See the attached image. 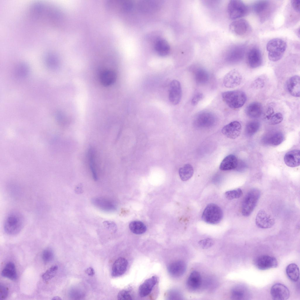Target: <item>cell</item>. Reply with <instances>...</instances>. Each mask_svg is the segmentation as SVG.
Masks as SVG:
<instances>
[{"label": "cell", "mask_w": 300, "mask_h": 300, "mask_svg": "<svg viewBox=\"0 0 300 300\" xmlns=\"http://www.w3.org/2000/svg\"><path fill=\"white\" fill-rule=\"evenodd\" d=\"M128 265V262L125 258L120 257L117 259L112 265V276L117 277L123 274L127 270Z\"/></svg>", "instance_id": "cell-19"}, {"label": "cell", "mask_w": 300, "mask_h": 300, "mask_svg": "<svg viewBox=\"0 0 300 300\" xmlns=\"http://www.w3.org/2000/svg\"><path fill=\"white\" fill-rule=\"evenodd\" d=\"M213 240L210 238H207L200 241L199 244L203 248L207 249L210 248L214 244Z\"/></svg>", "instance_id": "cell-44"}, {"label": "cell", "mask_w": 300, "mask_h": 300, "mask_svg": "<svg viewBox=\"0 0 300 300\" xmlns=\"http://www.w3.org/2000/svg\"><path fill=\"white\" fill-rule=\"evenodd\" d=\"M287 88L289 93L295 97L300 96V78L297 75L291 77L287 83Z\"/></svg>", "instance_id": "cell-22"}, {"label": "cell", "mask_w": 300, "mask_h": 300, "mask_svg": "<svg viewBox=\"0 0 300 300\" xmlns=\"http://www.w3.org/2000/svg\"><path fill=\"white\" fill-rule=\"evenodd\" d=\"M254 265L258 269L261 270H265L277 267L278 262L274 257L267 255H263L256 258L254 261Z\"/></svg>", "instance_id": "cell-7"}, {"label": "cell", "mask_w": 300, "mask_h": 300, "mask_svg": "<svg viewBox=\"0 0 300 300\" xmlns=\"http://www.w3.org/2000/svg\"><path fill=\"white\" fill-rule=\"evenodd\" d=\"M269 7V3L268 1L261 0L257 1L253 6L254 12L259 15H262L266 12Z\"/></svg>", "instance_id": "cell-35"}, {"label": "cell", "mask_w": 300, "mask_h": 300, "mask_svg": "<svg viewBox=\"0 0 300 300\" xmlns=\"http://www.w3.org/2000/svg\"><path fill=\"white\" fill-rule=\"evenodd\" d=\"M93 203L98 208L107 211L114 210L116 209L114 203L111 201L102 197H97L92 200Z\"/></svg>", "instance_id": "cell-24"}, {"label": "cell", "mask_w": 300, "mask_h": 300, "mask_svg": "<svg viewBox=\"0 0 300 300\" xmlns=\"http://www.w3.org/2000/svg\"><path fill=\"white\" fill-rule=\"evenodd\" d=\"M283 119V116L281 113H274L265 121L269 124L274 125L281 123Z\"/></svg>", "instance_id": "cell-38"}, {"label": "cell", "mask_w": 300, "mask_h": 300, "mask_svg": "<svg viewBox=\"0 0 300 300\" xmlns=\"http://www.w3.org/2000/svg\"><path fill=\"white\" fill-rule=\"evenodd\" d=\"M241 130V124L238 121H234L225 126L222 132L227 138L235 139L240 135Z\"/></svg>", "instance_id": "cell-14"}, {"label": "cell", "mask_w": 300, "mask_h": 300, "mask_svg": "<svg viewBox=\"0 0 300 300\" xmlns=\"http://www.w3.org/2000/svg\"><path fill=\"white\" fill-rule=\"evenodd\" d=\"M260 192L258 189L253 188L246 194L243 200L241 208L242 214L249 216L255 209L260 198Z\"/></svg>", "instance_id": "cell-4"}, {"label": "cell", "mask_w": 300, "mask_h": 300, "mask_svg": "<svg viewBox=\"0 0 300 300\" xmlns=\"http://www.w3.org/2000/svg\"><path fill=\"white\" fill-rule=\"evenodd\" d=\"M229 28L234 34L239 36L247 35L250 30V26L248 22L243 19H236L230 24Z\"/></svg>", "instance_id": "cell-8"}, {"label": "cell", "mask_w": 300, "mask_h": 300, "mask_svg": "<svg viewBox=\"0 0 300 300\" xmlns=\"http://www.w3.org/2000/svg\"><path fill=\"white\" fill-rule=\"evenodd\" d=\"M157 281V278L155 276L146 280L139 287V296L141 297H144L148 295L151 292Z\"/></svg>", "instance_id": "cell-20"}, {"label": "cell", "mask_w": 300, "mask_h": 300, "mask_svg": "<svg viewBox=\"0 0 300 300\" xmlns=\"http://www.w3.org/2000/svg\"><path fill=\"white\" fill-rule=\"evenodd\" d=\"M194 76L196 83L203 85L207 83L209 80V75L207 71L202 68L197 69L195 72Z\"/></svg>", "instance_id": "cell-32"}, {"label": "cell", "mask_w": 300, "mask_h": 300, "mask_svg": "<svg viewBox=\"0 0 300 300\" xmlns=\"http://www.w3.org/2000/svg\"><path fill=\"white\" fill-rule=\"evenodd\" d=\"M260 127V124L258 121L254 120L250 122L246 126V133L248 136H252L258 131Z\"/></svg>", "instance_id": "cell-36"}, {"label": "cell", "mask_w": 300, "mask_h": 300, "mask_svg": "<svg viewBox=\"0 0 300 300\" xmlns=\"http://www.w3.org/2000/svg\"><path fill=\"white\" fill-rule=\"evenodd\" d=\"M292 6L293 9L297 12H300V1L292 0L291 1Z\"/></svg>", "instance_id": "cell-48"}, {"label": "cell", "mask_w": 300, "mask_h": 300, "mask_svg": "<svg viewBox=\"0 0 300 300\" xmlns=\"http://www.w3.org/2000/svg\"><path fill=\"white\" fill-rule=\"evenodd\" d=\"M23 223V219L21 214L16 212H12L8 215L5 221L4 231L9 235L17 234L21 231Z\"/></svg>", "instance_id": "cell-2"}, {"label": "cell", "mask_w": 300, "mask_h": 300, "mask_svg": "<svg viewBox=\"0 0 300 300\" xmlns=\"http://www.w3.org/2000/svg\"><path fill=\"white\" fill-rule=\"evenodd\" d=\"M244 47L241 45L234 46L227 52L226 56V60L230 62H236L241 60L245 53Z\"/></svg>", "instance_id": "cell-15"}, {"label": "cell", "mask_w": 300, "mask_h": 300, "mask_svg": "<svg viewBox=\"0 0 300 300\" xmlns=\"http://www.w3.org/2000/svg\"><path fill=\"white\" fill-rule=\"evenodd\" d=\"M245 112L246 115L251 118H258L262 113V105L258 102H252L246 107L245 109Z\"/></svg>", "instance_id": "cell-23"}, {"label": "cell", "mask_w": 300, "mask_h": 300, "mask_svg": "<svg viewBox=\"0 0 300 300\" xmlns=\"http://www.w3.org/2000/svg\"><path fill=\"white\" fill-rule=\"evenodd\" d=\"M116 79L115 73L111 70L104 71L100 73V80L101 83L105 86H108L113 83Z\"/></svg>", "instance_id": "cell-27"}, {"label": "cell", "mask_w": 300, "mask_h": 300, "mask_svg": "<svg viewBox=\"0 0 300 300\" xmlns=\"http://www.w3.org/2000/svg\"><path fill=\"white\" fill-rule=\"evenodd\" d=\"M54 257L53 251L50 249H46L42 252V258L44 262L47 263L51 262L53 259Z\"/></svg>", "instance_id": "cell-41"}, {"label": "cell", "mask_w": 300, "mask_h": 300, "mask_svg": "<svg viewBox=\"0 0 300 300\" xmlns=\"http://www.w3.org/2000/svg\"><path fill=\"white\" fill-rule=\"evenodd\" d=\"M155 49L157 53L161 56L168 54L170 52V47L168 43L164 39L157 40L155 44Z\"/></svg>", "instance_id": "cell-28"}, {"label": "cell", "mask_w": 300, "mask_h": 300, "mask_svg": "<svg viewBox=\"0 0 300 300\" xmlns=\"http://www.w3.org/2000/svg\"><path fill=\"white\" fill-rule=\"evenodd\" d=\"M58 269L56 265H53L47 270L42 275L43 280L47 282L52 279L56 275Z\"/></svg>", "instance_id": "cell-37"}, {"label": "cell", "mask_w": 300, "mask_h": 300, "mask_svg": "<svg viewBox=\"0 0 300 300\" xmlns=\"http://www.w3.org/2000/svg\"><path fill=\"white\" fill-rule=\"evenodd\" d=\"M170 299H177L178 298H180L181 297L180 295L178 292L177 291H172L170 293Z\"/></svg>", "instance_id": "cell-49"}, {"label": "cell", "mask_w": 300, "mask_h": 300, "mask_svg": "<svg viewBox=\"0 0 300 300\" xmlns=\"http://www.w3.org/2000/svg\"><path fill=\"white\" fill-rule=\"evenodd\" d=\"M238 160L234 155L230 154L225 157L221 162L219 166L222 171H227L234 169L238 165Z\"/></svg>", "instance_id": "cell-25"}, {"label": "cell", "mask_w": 300, "mask_h": 300, "mask_svg": "<svg viewBox=\"0 0 300 300\" xmlns=\"http://www.w3.org/2000/svg\"><path fill=\"white\" fill-rule=\"evenodd\" d=\"M255 224L258 227L268 229L271 227L275 224V220L263 209L260 210L257 214Z\"/></svg>", "instance_id": "cell-12"}, {"label": "cell", "mask_w": 300, "mask_h": 300, "mask_svg": "<svg viewBox=\"0 0 300 300\" xmlns=\"http://www.w3.org/2000/svg\"><path fill=\"white\" fill-rule=\"evenodd\" d=\"M216 120L214 115L209 112H203L196 117L194 121L195 125L199 127H208L212 126Z\"/></svg>", "instance_id": "cell-10"}, {"label": "cell", "mask_w": 300, "mask_h": 300, "mask_svg": "<svg viewBox=\"0 0 300 300\" xmlns=\"http://www.w3.org/2000/svg\"><path fill=\"white\" fill-rule=\"evenodd\" d=\"M231 297L232 299L247 300L251 298V292L245 286L239 284L234 287L231 291Z\"/></svg>", "instance_id": "cell-16"}, {"label": "cell", "mask_w": 300, "mask_h": 300, "mask_svg": "<svg viewBox=\"0 0 300 300\" xmlns=\"http://www.w3.org/2000/svg\"><path fill=\"white\" fill-rule=\"evenodd\" d=\"M186 269L185 263L181 260H177L172 262L168 267L169 274L174 277L182 276L185 272Z\"/></svg>", "instance_id": "cell-18"}, {"label": "cell", "mask_w": 300, "mask_h": 300, "mask_svg": "<svg viewBox=\"0 0 300 300\" xmlns=\"http://www.w3.org/2000/svg\"><path fill=\"white\" fill-rule=\"evenodd\" d=\"M129 227L131 231L136 234L144 233L147 229L146 226L143 222L138 221H134L130 222Z\"/></svg>", "instance_id": "cell-34"}, {"label": "cell", "mask_w": 300, "mask_h": 300, "mask_svg": "<svg viewBox=\"0 0 300 300\" xmlns=\"http://www.w3.org/2000/svg\"><path fill=\"white\" fill-rule=\"evenodd\" d=\"M203 94L201 93H196L193 97L191 100V104L193 106H195L203 98Z\"/></svg>", "instance_id": "cell-47"}, {"label": "cell", "mask_w": 300, "mask_h": 300, "mask_svg": "<svg viewBox=\"0 0 300 300\" xmlns=\"http://www.w3.org/2000/svg\"><path fill=\"white\" fill-rule=\"evenodd\" d=\"M8 294V288L1 284L0 285V300H4L7 297Z\"/></svg>", "instance_id": "cell-45"}, {"label": "cell", "mask_w": 300, "mask_h": 300, "mask_svg": "<svg viewBox=\"0 0 300 300\" xmlns=\"http://www.w3.org/2000/svg\"><path fill=\"white\" fill-rule=\"evenodd\" d=\"M81 189H82L80 187H77L76 188V192H77L78 193H80V192H81V191L82 190Z\"/></svg>", "instance_id": "cell-51"}, {"label": "cell", "mask_w": 300, "mask_h": 300, "mask_svg": "<svg viewBox=\"0 0 300 300\" xmlns=\"http://www.w3.org/2000/svg\"><path fill=\"white\" fill-rule=\"evenodd\" d=\"M270 293L272 299L275 300H285L289 296V292L287 287L279 283L274 284L271 287Z\"/></svg>", "instance_id": "cell-13"}, {"label": "cell", "mask_w": 300, "mask_h": 300, "mask_svg": "<svg viewBox=\"0 0 300 300\" xmlns=\"http://www.w3.org/2000/svg\"><path fill=\"white\" fill-rule=\"evenodd\" d=\"M223 101L230 108L237 109L242 107L246 103L247 97L242 91L235 90L224 92L222 95Z\"/></svg>", "instance_id": "cell-3"}, {"label": "cell", "mask_w": 300, "mask_h": 300, "mask_svg": "<svg viewBox=\"0 0 300 300\" xmlns=\"http://www.w3.org/2000/svg\"><path fill=\"white\" fill-rule=\"evenodd\" d=\"M93 151L92 149L90 148L88 151V156L90 163V166L92 172L93 179L96 180L97 179V173L94 163Z\"/></svg>", "instance_id": "cell-39"}, {"label": "cell", "mask_w": 300, "mask_h": 300, "mask_svg": "<svg viewBox=\"0 0 300 300\" xmlns=\"http://www.w3.org/2000/svg\"><path fill=\"white\" fill-rule=\"evenodd\" d=\"M286 47V42L280 38H275L270 40L266 45L269 59L273 62L280 60L283 56Z\"/></svg>", "instance_id": "cell-1"}, {"label": "cell", "mask_w": 300, "mask_h": 300, "mask_svg": "<svg viewBox=\"0 0 300 300\" xmlns=\"http://www.w3.org/2000/svg\"><path fill=\"white\" fill-rule=\"evenodd\" d=\"M103 224L105 227L110 231L114 232L116 231L117 226L114 222L112 221H105L103 222Z\"/></svg>", "instance_id": "cell-46"}, {"label": "cell", "mask_w": 300, "mask_h": 300, "mask_svg": "<svg viewBox=\"0 0 300 300\" xmlns=\"http://www.w3.org/2000/svg\"><path fill=\"white\" fill-rule=\"evenodd\" d=\"M85 272L88 275L91 276H92L95 274L94 270L92 267L88 268L85 270Z\"/></svg>", "instance_id": "cell-50"}, {"label": "cell", "mask_w": 300, "mask_h": 300, "mask_svg": "<svg viewBox=\"0 0 300 300\" xmlns=\"http://www.w3.org/2000/svg\"><path fill=\"white\" fill-rule=\"evenodd\" d=\"M300 155L299 150L297 149L292 150L287 152L284 157L285 164L291 167H294L299 166Z\"/></svg>", "instance_id": "cell-21"}, {"label": "cell", "mask_w": 300, "mask_h": 300, "mask_svg": "<svg viewBox=\"0 0 300 300\" xmlns=\"http://www.w3.org/2000/svg\"><path fill=\"white\" fill-rule=\"evenodd\" d=\"M266 81V76L264 75L260 76L254 80L253 83V86L256 88H261L264 86Z\"/></svg>", "instance_id": "cell-42"}, {"label": "cell", "mask_w": 300, "mask_h": 300, "mask_svg": "<svg viewBox=\"0 0 300 300\" xmlns=\"http://www.w3.org/2000/svg\"><path fill=\"white\" fill-rule=\"evenodd\" d=\"M202 279L200 273L193 271L190 274L187 281V285L192 290H196L200 286Z\"/></svg>", "instance_id": "cell-26"}, {"label": "cell", "mask_w": 300, "mask_h": 300, "mask_svg": "<svg viewBox=\"0 0 300 300\" xmlns=\"http://www.w3.org/2000/svg\"><path fill=\"white\" fill-rule=\"evenodd\" d=\"M179 174L181 179L183 181H187L192 176L194 170L192 166L187 164L180 168L179 170Z\"/></svg>", "instance_id": "cell-31"}, {"label": "cell", "mask_w": 300, "mask_h": 300, "mask_svg": "<svg viewBox=\"0 0 300 300\" xmlns=\"http://www.w3.org/2000/svg\"><path fill=\"white\" fill-rule=\"evenodd\" d=\"M202 217L203 220L208 224H217L222 220L223 212L219 206L213 203H210L206 207Z\"/></svg>", "instance_id": "cell-5"}, {"label": "cell", "mask_w": 300, "mask_h": 300, "mask_svg": "<svg viewBox=\"0 0 300 300\" xmlns=\"http://www.w3.org/2000/svg\"><path fill=\"white\" fill-rule=\"evenodd\" d=\"M286 272L288 278L292 281H298L299 277V271L297 265L292 263L289 264L286 267Z\"/></svg>", "instance_id": "cell-30"}, {"label": "cell", "mask_w": 300, "mask_h": 300, "mask_svg": "<svg viewBox=\"0 0 300 300\" xmlns=\"http://www.w3.org/2000/svg\"><path fill=\"white\" fill-rule=\"evenodd\" d=\"M1 275L11 280H16L17 275L14 264L11 262H8L2 271Z\"/></svg>", "instance_id": "cell-29"}, {"label": "cell", "mask_w": 300, "mask_h": 300, "mask_svg": "<svg viewBox=\"0 0 300 300\" xmlns=\"http://www.w3.org/2000/svg\"><path fill=\"white\" fill-rule=\"evenodd\" d=\"M242 195V191L240 188L229 191L226 192L225 193L226 197L229 200L239 198Z\"/></svg>", "instance_id": "cell-40"}, {"label": "cell", "mask_w": 300, "mask_h": 300, "mask_svg": "<svg viewBox=\"0 0 300 300\" xmlns=\"http://www.w3.org/2000/svg\"><path fill=\"white\" fill-rule=\"evenodd\" d=\"M242 80V76L237 70L234 69L227 73L223 79L224 86L228 88H234L239 86Z\"/></svg>", "instance_id": "cell-9"}, {"label": "cell", "mask_w": 300, "mask_h": 300, "mask_svg": "<svg viewBox=\"0 0 300 300\" xmlns=\"http://www.w3.org/2000/svg\"><path fill=\"white\" fill-rule=\"evenodd\" d=\"M182 96V91L180 82L176 80L170 83L169 91V99L173 105H176L180 102Z\"/></svg>", "instance_id": "cell-11"}, {"label": "cell", "mask_w": 300, "mask_h": 300, "mask_svg": "<svg viewBox=\"0 0 300 300\" xmlns=\"http://www.w3.org/2000/svg\"><path fill=\"white\" fill-rule=\"evenodd\" d=\"M284 139V136L280 132H275L265 138L264 142L268 144L277 146L281 144Z\"/></svg>", "instance_id": "cell-33"}, {"label": "cell", "mask_w": 300, "mask_h": 300, "mask_svg": "<svg viewBox=\"0 0 300 300\" xmlns=\"http://www.w3.org/2000/svg\"><path fill=\"white\" fill-rule=\"evenodd\" d=\"M117 298L119 300H131L132 299V296L129 291L126 290L120 291L117 295Z\"/></svg>", "instance_id": "cell-43"}, {"label": "cell", "mask_w": 300, "mask_h": 300, "mask_svg": "<svg viewBox=\"0 0 300 300\" xmlns=\"http://www.w3.org/2000/svg\"><path fill=\"white\" fill-rule=\"evenodd\" d=\"M61 299L60 297L58 296H56L54 297L52 299V300H61Z\"/></svg>", "instance_id": "cell-52"}, {"label": "cell", "mask_w": 300, "mask_h": 300, "mask_svg": "<svg viewBox=\"0 0 300 300\" xmlns=\"http://www.w3.org/2000/svg\"><path fill=\"white\" fill-rule=\"evenodd\" d=\"M247 61L250 67L255 68L260 66L262 64V57L260 50L256 47L250 49L247 54Z\"/></svg>", "instance_id": "cell-17"}, {"label": "cell", "mask_w": 300, "mask_h": 300, "mask_svg": "<svg viewBox=\"0 0 300 300\" xmlns=\"http://www.w3.org/2000/svg\"><path fill=\"white\" fill-rule=\"evenodd\" d=\"M227 10L230 18L236 20L245 16L248 12V8L241 1L232 0L228 4Z\"/></svg>", "instance_id": "cell-6"}]
</instances>
